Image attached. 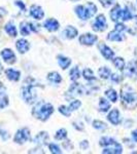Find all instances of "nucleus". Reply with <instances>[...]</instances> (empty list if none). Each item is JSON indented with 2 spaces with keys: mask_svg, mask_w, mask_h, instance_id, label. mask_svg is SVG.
<instances>
[{
  "mask_svg": "<svg viewBox=\"0 0 137 154\" xmlns=\"http://www.w3.org/2000/svg\"><path fill=\"white\" fill-rule=\"evenodd\" d=\"M29 139H30V131L27 128H24L17 131V134L14 135V140L17 144H23L26 141H28Z\"/></svg>",
  "mask_w": 137,
  "mask_h": 154,
  "instance_id": "4",
  "label": "nucleus"
},
{
  "mask_svg": "<svg viewBox=\"0 0 137 154\" xmlns=\"http://www.w3.org/2000/svg\"><path fill=\"white\" fill-rule=\"evenodd\" d=\"M69 75H70V79L72 81H76L81 76V72H79L78 67H73L69 72Z\"/></svg>",
  "mask_w": 137,
  "mask_h": 154,
  "instance_id": "34",
  "label": "nucleus"
},
{
  "mask_svg": "<svg viewBox=\"0 0 137 154\" xmlns=\"http://www.w3.org/2000/svg\"><path fill=\"white\" fill-rule=\"evenodd\" d=\"M105 95L108 98V100L111 101L113 103H116V100H118V94H116V91L113 88L107 89V91H105Z\"/></svg>",
  "mask_w": 137,
  "mask_h": 154,
  "instance_id": "32",
  "label": "nucleus"
},
{
  "mask_svg": "<svg viewBox=\"0 0 137 154\" xmlns=\"http://www.w3.org/2000/svg\"><path fill=\"white\" fill-rule=\"evenodd\" d=\"M5 91H6L5 86L0 82V95H4V94H5Z\"/></svg>",
  "mask_w": 137,
  "mask_h": 154,
  "instance_id": "48",
  "label": "nucleus"
},
{
  "mask_svg": "<svg viewBox=\"0 0 137 154\" xmlns=\"http://www.w3.org/2000/svg\"><path fill=\"white\" fill-rule=\"evenodd\" d=\"M8 97L5 95H0V109H4L5 107L8 106Z\"/></svg>",
  "mask_w": 137,
  "mask_h": 154,
  "instance_id": "37",
  "label": "nucleus"
},
{
  "mask_svg": "<svg viewBox=\"0 0 137 154\" xmlns=\"http://www.w3.org/2000/svg\"><path fill=\"white\" fill-rule=\"evenodd\" d=\"M110 74H111V71L107 67H101L98 70V75L100 76L102 79H108L109 77H110Z\"/></svg>",
  "mask_w": 137,
  "mask_h": 154,
  "instance_id": "28",
  "label": "nucleus"
},
{
  "mask_svg": "<svg viewBox=\"0 0 137 154\" xmlns=\"http://www.w3.org/2000/svg\"><path fill=\"white\" fill-rule=\"evenodd\" d=\"M2 70H3V67H2V65H1V64H0V74H1Z\"/></svg>",
  "mask_w": 137,
  "mask_h": 154,
  "instance_id": "51",
  "label": "nucleus"
},
{
  "mask_svg": "<svg viewBox=\"0 0 137 154\" xmlns=\"http://www.w3.org/2000/svg\"><path fill=\"white\" fill-rule=\"evenodd\" d=\"M5 75L8 80L18 81L20 77H21V72L18 70H14V69H7V70H5Z\"/></svg>",
  "mask_w": 137,
  "mask_h": 154,
  "instance_id": "17",
  "label": "nucleus"
},
{
  "mask_svg": "<svg viewBox=\"0 0 137 154\" xmlns=\"http://www.w3.org/2000/svg\"><path fill=\"white\" fill-rule=\"evenodd\" d=\"M54 112V107L49 103H44V102H39L34 106L32 110V115L35 118L39 119L41 121H46L49 118V116Z\"/></svg>",
  "mask_w": 137,
  "mask_h": 154,
  "instance_id": "2",
  "label": "nucleus"
},
{
  "mask_svg": "<svg viewBox=\"0 0 137 154\" xmlns=\"http://www.w3.org/2000/svg\"><path fill=\"white\" fill-rule=\"evenodd\" d=\"M116 142V141L114 139L110 138V137H102L100 141H99V144H100V146H102V147H107V146L113 145Z\"/></svg>",
  "mask_w": 137,
  "mask_h": 154,
  "instance_id": "27",
  "label": "nucleus"
},
{
  "mask_svg": "<svg viewBox=\"0 0 137 154\" xmlns=\"http://www.w3.org/2000/svg\"><path fill=\"white\" fill-rule=\"evenodd\" d=\"M110 79H111V81H113V82H119L121 81V76L119 75V74H116V73H113V74H110Z\"/></svg>",
  "mask_w": 137,
  "mask_h": 154,
  "instance_id": "42",
  "label": "nucleus"
},
{
  "mask_svg": "<svg viewBox=\"0 0 137 154\" xmlns=\"http://www.w3.org/2000/svg\"><path fill=\"white\" fill-rule=\"evenodd\" d=\"M99 2L101 3L102 6L104 7H109L111 6L113 4H114L116 2V0H99Z\"/></svg>",
  "mask_w": 137,
  "mask_h": 154,
  "instance_id": "41",
  "label": "nucleus"
},
{
  "mask_svg": "<svg viewBox=\"0 0 137 154\" xmlns=\"http://www.w3.org/2000/svg\"><path fill=\"white\" fill-rule=\"evenodd\" d=\"M4 14H6V11H4L3 8H0V20H1V18L4 16Z\"/></svg>",
  "mask_w": 137,
  "mask_h": 154,
  "instance_id": "50",
  "label": "nucleus"
},
{
  "mask_svg": "<svg viewBox=\"0 0 137 154\" xmlns=\"http://www.w3.org/2000/svg\"><path fill=\"white\" fill-rule=\"evenodd\" d=\"M20 32H21V34L23 36L30 35V33L32 32L31 24L28 23V22H22L20 24Z\"/></svg>",
  "mask_w": 137,
  "mask_h": 154,
  "instance_id": "20",
  "label": "nucleus"
},
{
  "mask_svg": "<svg viewBox=\"0 0 137 154\" xmlns=\"http://www.w3.org/2000/svg\"><path fill=\"white\" fill-rule=\"evenodd\" d=\"M30 16L32 17V18H34L35 20H42L44 17V11L43 9L41 8V6L39 5H36V4H34V5H32L30 7Z\"/></svg>",
  "mask_w": 137,
  "mask_h": 154,
  "instance_id": "8",
  "label": "nucleus"
},
{
  "mask_svg": "<svg viewBox=\"0 0 137 154\" xmlns=\"http://www.w3.org/2000/svg\"><path fill=\"white\" fill-rule=\"evenodd\" d=\"M49 151H51L52 153H54V154L62 153L61 149H60V147H59L58 145H57V144H54V143L49 144Z\"/></svg>",
  "mask_w": 137,
  "mask_h": 154,
  "instance_id": "39",
  "label": "nucleus"
},
{
  "mask_svg": "<svg viewBox=\"0 0 137 154\" xmlns=\"http://www.w3.org/2000/svg\"><path fill=\"white\" fill-rule=\"evenodd\" d=\"M121 97H122V99H123L124 103L128 104V105L134 103V102H135V99H136L135 95H134V91L128 85H125L123 88H122Z\"/></svg>",
  "mask_w": 137,
  "mask_h": 154,
  "instance_id": "3",
  "label": "nucleus"
},
{
  "mask_svg": "<svg viewBox=\"0 0 137 154\" xmlns=\"http://www.w3.org/2000/svg\"><path fill=\"white\" fill-rule=\"evenodd\" d=\"M38 85L39 83L32 77H28L27 79H25L24 85L21 88V95L27 104H33L36 102L37 96L34 91V88Z\"/></svg>",
  "mask_w": 137,
  "mask_h": 154,
  "instance_id": "1",
  "label": "nucleus"
},
{
  "mask_svg": "<svg viewBox=\"0 0 137 154\" xmlns=\"http://www.w3.org/2000/svg\"><path fill=\"white\" fill-rule=\"evenodd\" d=\"M72 1H78V0H72Z\"/></svg>",
  "mask_w": 137,
  "mask_h": 154,
  "instance_id": "54",
  "label": "nucleus"
},
{
  "mask_svg": "<svg viewBox=\"0 0 137 154\" xmlns=\"http://www.w3.org/2000/svg\"><path fill=\"white\" fill-rule=\"evenodd\" d=\"M83 76H84V78L86 79V80H88V81H91V80H95V75H94V73H93V71L91 70V69H89V68H87V69H84V72H83Z\"/></svg>",
  "mask_w": 137,
  "mask_h": 154,
  "instance_id": "33",
  "label": "nucleus"
},
{
  "mask_svg": "<svg viewBox=\"0 0 137 154\" xmlns=\"http://www.w3.org/2000/svg\"><path fill=\"white\" fill-rule=\"evenodd\" d=\"M62 35L68 39H73L78 35V31L76 28H74L73 26H68L64 29V31L62 32Z\"/></svg>",
  "mask_w": 137,
  "mask_h": 154,
  "instance_id": "13",
  "label": "nucleus"
},
{
  "mask_svg": "<svg viewBox=\"0 0 137 154\" xmlns=\"http://www.w3.org/2000/svg\"><path fill=\"white\" fill-rule=\"evenodd\" d=\"M107 119L109 120V122L113 123V125H118L119 123V121H121V118H119V111L116 108L113 109V110L109 112Z\"/></svg>",
  "mask_w": 137,
  "mask_h": 154,
  "instance_id": "14",
  "label": "nucleus"
},
{
  "mask_svg": "<svg viewBox=\"0 0 137 154\" xmlns=\"http://www.w3.org/2000/svg\"><path fill=\"white\" fill-rule=\"evenodd\" d=\"M84 8H86V14H87V19L88 20L95 16L97 12V6L93 2H88V3L84 5Z\"/></svg>",
  "mask_w": 137,
  "mask_h": 154,
  "instance_id": "18",
  "label": "nucleus"
},
{
  "mask_svg": "<svg viewBox=\"0 0 137 154\" xmlns=\"http://www.w3.org/2000/svg\"><path fill=\"white\" fill-rule=\"evenodd\" d=\"M134 21H135V24H136V26H137V16L134 17Z\"/></svg>",
  "mask_w": 137,
  "mask_h": 154,
  "instance_id": "52",
  "label": "nucleus"
},
{
  "mask_svg": "<svg viewBox=\"0 0 137 154\" xmlns=\"http://www.w3.org/2000/svg\"><path fill=\"white\" fill-rule=\"evenodd\" d=\"M58 64L62 69L65 70V69L69 68V66L71 65V60L69 58H67V57H64V56H62V54H59L58 56Z\"/></svg>",
  "mask_w": 137,
  "mask_h": 154,
  "instance_id": "21",
  "label": "nucleus"
},
{
  "mask_svg": "<svg viewBox=\"0 0 137 154\" xmlns=\"http://www.w3.org/2000/svg\"><path fill=\"white\" fill-rule=\"evenodd\" d=\"M14 4H16L17 6H19L20 8H21V11H25V8H26V7H25V4L22 1H20V0H16V1H14Z\"/></svg>",
  "mask_w": 137,
  "mask_h": 154,
  "instance_id": "45",
  "label": "nucleus"
},
{
  "mask_svg": "<svg viewBox=\"0 0 137 154\" xmlns=\"http://www.w3.org/2000/svg\"><path fill=\"white\" fill-rule=\"evenodd\" d=\"M59 112L61 113L62 115L66 116V117H69V116H70V112H71V111L69 110L68 107H66V106H60L59 107Z\"/></svg>",
  "mask_w": 137,
  "mask_h": 154,
  "instance_id": "40",
  "label": "nucleus"
},
{
  "mask_svg": "<svg viewBox=\"0 0 137 154\" xmlns=\"http://www.w3.org/2000/svg\"><path fill=\"white\" fill-rule=\"evenodd\" d=\"M99 51H100L101 54L106 60H111L114 57V53H113V49H111L110 48H108V46L104 43L99 44Z\"/></svg>",
  "mask_w": 137,
  "mask_h": 154,
  "instance_id": "9",
  "label": "nucleus"
},
{
  "mask_svg": "<svg viewBox=\"0 0 137 154\" xmlns=\"http://www.w3.org/2000/svg\"><path fill=\"white\" fill-rule=\"evenodd\" d=\"M109 109H110V104L108 103V101L101 98L100 101H99V111L105 113V112H107Z\"/></svg>",
  "mask_w": 137,
  "mask_h": 154,
  "instance_id": "26",
  "label": "nucleus"
},
{
  "mask_svg": "<svg viewBox=\"0 0 137 154\" xmlns=\"http://www.w3.org/2000/svg\"><path fill=\"white\" fill-rule=\"evenodd\" d=\"M48 80L52 83H60L62 81V77L58 72H49L48 74Z\"/></svg>",
  "mask_w": 137,
  "mask_h": 154,
  "instance_id": "24",
  "label": "nucleus"
},
{
  "mask_svg": "<svg viewBox=\"0 0 137 154\" xmlns=\"http://www.w3.org/2000/svg\"><path fill=\"white\" fill-rule=\"evenodd\" d=\"M4 30H5L6 33L8 34L9 36H11V37H16L17 34H18L16 26H14V24L11 23V22H8V23L4 26Z\"/></svg>",
  "mask_w": 137,
  "mask_h": 154,
  "instance_id": "23",
  "label": "nucleus"
},
{
  "mask_svg": "<svg viewBox=\"0 0 137 154\" xmlns=\"http://www.w3.org/2000/svg\"><path fill=\"white\" fill-rule=\"evenodd\" d=\"M134 103H135V104H136V106H137V98L135 99V102H134Z\"/></svg>",
  "mask_w": 137,
  "mask_h": 154,
  "instance_id": "53",
  "label": "nucleus"
},
{
  "mask_svg": "<svg viewBox=\"0 0 137 154\" xmlns=\"http://www.w3.org/2000/svg\"><path fill=\"white\" fill-rule=\"evenodd\" d=\"M103 153H113V154H119L123 152V148H122L121 144L116 142L113 145L107 146V147H104V150L102 151Z\"/></svg>",
  "mask_w": 137,
  "mask_h": 154,
  "instance_id": "11",
  "label": "nucleus"
},
{
  "mask_svg": "<svg viewBox=\"0 0 137 154\" xmlns=\"http://www.w3.org/2000/svg\"><path fill=\"white\" fill-rule=\"evenodd\" d=\"M107 39L110 41H123L124 40V36L122 35V32H119L116 31V30H114V31H111L108 33L107 35Z\"/></svg>",
  "mask_w": 137,
  "mask_h": 154,
  "instance_id": "22",
  "label": "nucleus"
},
{
  "mask_svg": "<svg viewBox=\"0 0 137 154\" xmlns=\"http://www.w3.org/2000/svg\"><path fill=\"white\" fill-rule=\"evenodd\" d=\"M84 93V88L78 83H73L69 88V94L72 96H79Z\"/></svg>",
  "mask_w": 137,
  "mask_h": 154,
  "instance_id": "16",
  "label": "nucleus"
},
{
  "mask_svg": "<svg viewBox=\"0 0 137 154\" xmlns=\"http://www.w3.org/2000/svg\"><path fill=\"white\" fill-rule=\"evenodd\" d=\"M79 146H81V149H87L89 147V143H88V141H83V142H81V144H79Z\"/></svg>",
  "mask_w": 137,
  "mask_h": 154,
  "instance_id": "47",
  "label": "nucleus"
},
{
  "mask_svg": "<svg viewBox=\"0 0 137 154\" xmlns=\"http://www.w3.org/2000/svg\"><path fill=\"white\" fill-rule=\"evenodd\" d=\"M119 20H123V21H129L132 19V14L130 11V9L128 7H125L124 9H121L119 12Z\"/></svg>",
  "mask_w": 137,
  "mask_h": 154,
  "instance_id": "25",
  "label": "nucleus"
},
{
  "mask_svg": "<svg viewBox=\"0 0 137 154\" xmlns=\"http://www.w3.org/2000/svg\"><path fill=\"white\" fill-rule=\"evenodd\" d=\"M121 6L119 5V4H116V6L113 7V9H111L110 11V18H111V21L113 22H116L119 18V12H121Z\"/></svg>",
  "mask_w": 137,
  "mask_h": 154,
  "instance_id": "29",
  "label": "nucleus"
},
{
  "mask_svg": "<svg viewBox=\"0 0 137 154\" xmlns=\"http://www.w3.org/2000/svg\"><path fill=\"white\" fill-rule=\"evenodd\" d=\"M0 136H1V138L3 139V140H7V139L9 138L8 133L5 131H1V130H0Z\"/></svg>",
  "mask_w": 137,
  "mask_h": 154,
  "instance_id": "46",
  "label": "nucleus"
},
{
  "mask_svg": "<svg viewBox=\"0 0 137 154\" xmlns=\"http://www.w3.org/2000/svg\"><path fill=\"white\" fill-rule=\"evenodd\" d=\"M98 40V37L94 34H91V33H86V34H83V35L79 36V43H81L83 45H93L95 42Z\"/></svg>",
  "mask_w": 137,
  "mask_h": 154,
  "instance_id": "6",
  "label": "nucleus"
},
{
  "mask_svg": "<svg viewBox=\"0 0 137 154\" xmlns=\"http://www.w3.org/2000/svg\"><path fill=\"white\" fill-rule=\"evenodd\" d=\"M75 14L81 20H88L87 19V14H86V8L84 5H78L75 7Z\"/></svg>",
  "mask_w": 137,
  "mask_h": 154,
  "instance_id": "30",
  "label": "nucleus"
},
{
  "mask_svg": "<svg viewBox=\"0 0 137 154\" xmlns=\"http://www.w3.org/2000/svg\"><path fill=\"white\" fill-rule=\"evenodd\" d=\"M126 74L130 77L137 76V61L136 60H132L129 62L128 66L126 68Z\"/></svg>",
  "mask_w": 137,
  "mask_h": 154,
  "instance_id": "15",
  "label": "nucleus"
},
{
  "mask_svg": "<svg viewBox=\"0 0 137 154\" xmlns=\"http://www.w3.org/2000/svg\"><path fill=\"white\" fill-rule=\"evenodd\" d=\"M93 128H96V130H105V128H107V125H106L105 122H103V121H101V120H94Z\"/></svg>",
  "mask_w": 137,
  "mask_h": 154,
  "instance_id": "36",
  "label": "nucleus"
},
{
  "mask_svg": "<svg viewBox=\"0 0 137 154\" xmlns=\"http://www.w3.org/2000/svg\"><path fill=\"white\" fill-rule=\"evenodd\" d=\"M16 48L19 51L20 54H26L30 48V43L26 39L21 38L16 42Z\"/></svg>",
  "mask_w": 137,
  "mask_h": 154,
  "instance_id": "10",
  "label": "nucleus"
},
{
  "mask_svg": "<svg viewBox=\"0 0 137 154\" xmlns=\"http://www.w3.org/2000/svg\"><path fill=\"white\" fill-rule=\"evenodd\" d=\"M81 101L74 100V101H72L70 104H69L68 108H69V110H70V111H75V110H78V109H79V107H81Z\"/></svg>",
  "mask_w": 137,
  "mask_h": 154,
  "instance_id": "38",
  "label": "nucleus"
},
{
  "mask_svg": "<svg viewBox=\"0 0 137 154\" xmlns=\"http://www.w3.org/2000/svg\"><path fill=\"white\" fill-rule=\"evenodd\" d=\"M132 138H133V140L135 141V142H137V130L132 131Z\"/></svg>",
  "mask_w": 137,
  "mask_h": 154,
  "instance_id": "49",
  "label": "nucleus"
},
{
  "mask_svg": "<svg viewBox=\"0 0 137 154\" xmlns=\"http://www.w3.org/2000/svg\"><path fill=\"white\" fill-rule=\"evenodd\" d=\"M106 28H107V22H106L105 17H104V14H99L93 23V30L98 32L104 31Z\"/></svg>",
  "mask_w": 137,
  "mask_h": 154,
  "instance_id": "5",
  "label": "nucleus"
},
{
  "mask_svg": "<svg viewBox=\"0 0 137 154\" xmlns=\"http://www.w3.org/2000/svg\"><path fill=\"white\" fill-rule=\"evenodd\" d=\"M1 57L4 60V62L7 64H14L16 62V54L11 48H4L1 51Z\"/></svg>",
  "mask_w": 137,
  "mask_h": 154,
  "instance_id": "7",
  "label": "nucleus"
},
{
  "mask_svg": "<svg viewBox=\"0 0 137 154\" xmlns=\"http://www.w3.org/2000/svg\"><path fill=\"white\" fill-rule=\"evenodd\" d=\"M49 141V134L46 133V131H41L38 135L35 137L34 139V142L39 144V145H46Z\"/></svg>",
  "mask_w": 137,
  "mask_h": 154,
  "instance_id": "19",
  "label": "nucleus"
},
{
  "mask_svg": "<svg viewBox=\"0 0 137 154\" xmlns=\"http://www.w3.org/2000/svg\"><path fill=\"white\" fill-rule=\"evenodd\" d=\"M114 67H116L118 70L123 71L125 69V60L123 58H114L113 61Z\"/></svg>",
  "mask_w": 137,
  "mask_h": 154,
  "instance_id": "31",
  "label": "nucleus"
},
{
  "mask_svg": "<svg viewBox=\"0 0 137 154\" xmlns=\"http://www.w3.org/2000/svg\"><path fill=\"white\" fill-rule=\"evenodd\" d=\"M67 137V131L65 128H60L59 131H57L56 135H55V139L56 140H64Z\"/></svg>",
  "mask_w": 137,
  "mask_h": 154,
  "instance_id": "35",
  "label": "nucleus"
},
{
  "mask_svg": "<svg viewBox=\"0 0 137 154\" xmlns=\"http://www.w3.org/2000/svg\"><path fill=\"white\" fill-rule=\"evenodd\" d=\"M116 31H119V32H124L126 30V26L124 24H122V23H116Z\"/></svg>",
  "mask_w": 137,
  "mask_h": 154,
  "instance_id": "43",
  "label": "nucleus"
},
{
  "mask_svg": "<svg viewBox=\"0 0 137 154\" xmlns=\"http://www.w3.org/2000/svg\"><path fill=\"white\" fill-rule=\"evenodd\" d=\"M43 26H44V28H46V30H49V32H55V31H57V30L59 29L60 24H59V22L57 21V20L49 19L43 23Z\"/></svg>",
  "mask_w": 137,
  "mask_h": 154,
  "instance_id": "12",
  "label": "nucleus"
},
{
  "mask_svg": "<svg viewBox=\"0 0 137 154\" xmlns=\"http://www.w3.org/2000/svg\"><path fill=\"white\" fill-rule=\"evenodd\" d=\"M73 126L76 128L78 131H83L84 130V125L81 122H79V121H74L73 122Z\"/></svg>",
  "mask_w": 137,
  "mask_h": 154,
  "instance_id": "44",
  "label": "nucleus"
}]
</instances>
